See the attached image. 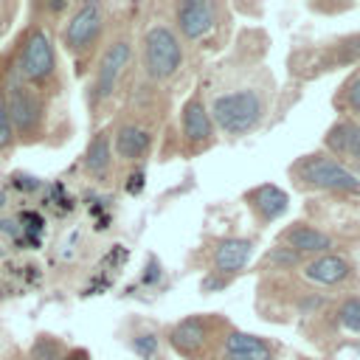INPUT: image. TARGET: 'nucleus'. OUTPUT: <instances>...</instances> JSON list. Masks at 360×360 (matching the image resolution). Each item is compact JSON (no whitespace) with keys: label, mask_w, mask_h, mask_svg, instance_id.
Listing matches in <instances>:
<instances>
[{"label":"nucleus","mask_w":360,"mask_h":360,"mask_svg":"<svg viewBox=\"0 0 360 360\" xmlns=\"http://www.w3.org/2000/svg\"><path fill=\"white\" fill-rule=\"evenodd\" d=\"M65 352H68L65 343L53 335H39L31 343V360H59Z\"/></svg>","instance_id":"obj_22"},{"label":"nucleus","mask_w":360,"mask_h":360,"mask_svg":"<svg viewBox=\"0 0 360 360\" xmlns=\"http://www.w3.org/2000/svg\"><path fill=\"white\" fill-rule=\"evenodd\" d=\"M219 360H276V346L267 338L228 329Z\"/></svg>","instance_id":"obj_14"},{"label":"nucleus","mask_w":360,"mask_h":360,"mask_svg":"<svg viewBox=\"0 0 360 360\" xmlns=\"http://www.w3.org/2000/svg\"><path fill=\"white\" fill-rule=\"evenodd\" d=\"M124 188H127L129 194H138V191L143 188V169H135V172L129 174V183H127Z\"/></svg>","instance_id":"obj_28"},{"label":"nucleus","mask_w":360,"mask_h":360,"mask_svg":"<svg viewBox=\"0 0 360 360\" xmlns=\"http://www.w3.org/2000/svg\"><path fill=\"white\" fill-rule=\"evenodd\" d=\"M278 245H284L287 250L298 253L301 259H312V256H323L332 253V236L309 222H292L278 233Z\"/></svg>","instance_id":"obj_13"},{"label":"nucleus","mask_w":360,"mask_h":360,"mask_svg":"<svg viewBox=\"0 0 360 360\" xmlns=\"http://www.w3.org/2000/svg\"><path fill=\"white\" fill-rule=\"evenodd\" d=\"M132 349L141 354V357H152L155 354V349H158V338L155 335H138V338H132Z\"/></svg>","instance_id":"obj_25"},{"label":"nucleus","mask_w":360,"mask_h":360,"mask_svg":"<svg viewBox=\"0 0 360 360\" xmlns=\"http://www.w3.org/2000/svg\"><path fill=\"white\" fill-rule=\"evenodd\" d=\"M17 146V138H14V129H11V121H8V107H6V79L0 82V155L11 152Z\"/></svg>","instance_id":"obj_23"},{"label":"nucleus","mask_w":360,"mask_h":360,"mask_svg":"<svg viewBox=\"0 0 360 360\" xmlns=\"http://www.w3.org/2000/svg\"><path fill=\"white\" fill-rule=\"evenodd\" d=\"M14 73L39 90L48 101L62 90V73H59V56L53 51V39L48 37L42 22H28L25 31L17 39L14 51Z\"/></svg>","instance_id":"obj_1"},{"label":"nucleus","mask_w":360,"mask_h":360,"mask_svg":"<svg viewBox=\"0 0 360 360\" xmlns=\"http://www.w3.org/2000/svg\"><path fill=\"white\" fill-rule=\"evenodd\" d=\"M287 177L298 191H335V194H360V177L338 163L323 149L301 155L290 163Z\"/></svg>","instance_id":"obj_7"},{"label":"nucleus","mask_w":360,"mask_h":360,"mask_svg":"<svg viewBox=\"0 0 360 360\" xmlns=\"http://www.w3.org/2000/svg\"><path fill=\"white\" fill-rule=\"evenodd\" d=\"M59 360H90V354H87L84 349H68Z\"/></svg>","instance_id":"obj_30"},{"label":"nucleus","mask_w":360,"mask_h":360,"mask_svg":"<svg viewBox=\"0 0 360 360\" xmlns=\"http://www.w3.org/2000/svg\"><path fill=\"white\" fill-rule=\"evenodd\" d=\"M253 256V242L250 239H239V236H228V239H219L217 248H214V256H211V264L217 273L222 276H233L239 273Z\"/></svg>","instance_id":"obj_18"},{"label":"nucleus","mask_w":360,"mask_h":360,"mask_svg":"<svg viewBox=\"0 0 360 360\" xmlns=\"http://www.w3.org/2000/svg\"><path fill=\"white\" fill-rule=\"evenodd\" d=\"M132 51H135L132 34L124 25H118L112 31V37L107 39L104 51L98 53L96 65H93L96 70H93V79L87 84L90 112H101L104 104L115 96V90H118V84H121V79H124V73H127V68L132 62Z\"/></svg>","instance_id":"obj_6"},{"label":"nucleus","mask_w":360,"mask_h":360,"mask_svg":"<svg viewBox=\"0 0 360 360\" xmlns=\"http://www.w3.org/2000/svg\"><path fill=\"white\" fill-rule=\"evenodd\" d=\"M228 278H231V276H222V273L211 270V273L202 278V284H200V287H202V292H211V290H222V287L228 284Z\"/></svg>","instance_id":"obj_26"},{"label":"nucleus","mask_w":360,"mask_h":360,"mask_svg":"<svg viewBox=\"0 0 360 360\" xmlns=\"http://www.w3.org/2000/svg\"><path fill=\"white\" fill-rule=\"evenodd\" d=\"M354 174H357V177H360V166H357V172H354Z\"/></svg>","instance_id":"obj_32"},{"label":"nucleus","mask_w":360,"mask_h":360,"mask_svg":"<svg viewBox=\"0 0 360 360\" xmlns=\"http://www.w3.org/2000/svg\"><path fill=\"white\" fill-rule=\"evenodd\" d=\"M82 166H84V172H87L90 180L110 183V174H112V141H110V129H98L90 138Z\"/></svg>","instance_id":"obj_17"},{"label":"nucleus","mask_w":360,"mask_h":360,"mask_svg":"<svg viewBox=\"0 0 360 360\" xmlns=\"http://www.w3.org/2000/svg\"><path fill=\"white\" fill-rule=\"evenodd\" d=\"M312 56L318 59V62H315L318 70H338V68L354 65V62L360 59V34L340 37V39H335L332 45H323V48L312 51Z\"/></svg>","instance_id":"obj_19"},{"label":"nucleus","mask_w":360,"mask_h":360,"mask_svg":"<svg viewBox=\"0 0 360 360\" xmlns=\"http://www.w3.org/2000/svg\"><path fill=\"white\" fill-rule=\"evenodd\" d=\"M301 276L315 284H323V287H338L354 276V264L338 253H323V256L307 259L301 264Z\"/></svg>","instance_id":"obj_15"},{"label":"nucleus","mask_w":360,"mask_h":360,"mask_svg":"<svg viewBox=\"0 0 360 360\" xmlns=\"http://www.w3.org/2000/svg\"><path fill=\"white\" fill-rule=\"evenodd\" d=\"M0 256H3V248H0Z\"/></svg>","instance_id":"obj_33"},{"label":"nucleus","mask_w":360,"mask_h":360,"mask_svg":"<svg viewBox=\"0 0 360 360\" xmlns=\"http://www.w3.org/2000/svg\"><path fill=\"white\" fill-rule=\"evenodd\" d=\"M6 107L17 143H39L48 132V98L25 84L14 70L6 76Z\"/></svg>","instance_id":"obj_8"},{"label":"nucleus","mask_w":360,"mask_h":360,"mask_svg":"<svg viewBox=\"0 0 360 360\" xmlns=\"http://www.w3.org/2000/svg\"><path fill=\"white\" fill-rule=\"evenodd\" d=\"M332 107L340 112V118H354L360 121V68L354 73H349V79H343V84L338 87Z\"/></svg>","instance_id":"obj_20"},{"label":"nucleus","mask_w":360,"mask_h":360,"mask_svg":"<svg viewBox=\"0 0 360 360\" xmlns=\"http://www.w3.org/2000/svg\"><path fill=\"white\" fill-rule=\"evenodd\" d=\"M14 186L22 188V191H31V188L39 186V180H37V177H14Z\"/></svg>","instance_id":"obj_29"},{"label":"nucleus","mask_w":360,"mask_h":360,"mask_svg":"<svg viewBox=\"0 0 360 360\" xmlns=\"http://www.w3.org/2000/svg\"><path fill=\"white\" fill-rule=\"evenodd\" d=\"M110 141H112V155L121 163H143L152 155L155 132L132 118H118L115 127L110 129Z\"/></svg>","instance_id":"obj_11"},{"label":"nucleus","mask_w":360,"mask_h":360,"mask_svg":"<svg viewBox=\"0 0 360 360\" xmlns=\"http://www.w3.org/2000/svg\"><path fill=\"white\" fill-rule=\"evenodd\" d=\"M180 135H183V149L191 155H200L214 146V121L202 87H197L180 110Z\"/></svg>","instance_id":"obj_10"},{"label":"nucleus","mask_w":360,"mask_h":360,"mask_svg":"<svg viewBox=\"0 0 360 360\" xmlns=\"http://www.w3.org/2000/svg\"><path fill=\"white\" fill-rule=\"evenodd\" d=\"M217 326H225V321L219 315H208L205 312V315L183 318L180 323H174L169 329V343L186 360H217L219 340L211 338Z\"/></svg>","instance_id":"obj_9"},{"label":"nucleus","mask_w":360,"mask_h":360,"mask_svg":"<svg viewBox=\"0 0 360 360\" xmlns=\"http://www.w3.org/2000/svg\"><path fill=\"white\" fill-rule=\"evenodd\" d=\"M3 202H6V194H3V191H0V208H3Z\"/></svg>","instance_id":"obj_31"},{"label":"nucleus","mask_w":360,"mask_h":360,"mask_svg":"<svg viewBox=\"0 0 360 360\" xmlns=\"http://www.w3.org/2000/svg\"><path fill=\"white\" fill-rule=\"evenodd\" d=\"M107 31V6L104 3H82L73 6L62 25V48L76 62V73L84 76L90 65L98 59V45Z\"/></svg>","instance_id":"obj_5"},{"label":"nucleus","mask_w":360,"mask_h":360,"mask_svg":"<svg viewBox=\"0 0 360 360\" xmlns=\"http://www.w3.org/2000/svg\"><path fill=\"white\" fill-rule=\"evenodd\" d=\"M143 284H155L158 278H160V264H158V259L155 256H149V264L143 267Z\"/></svg>","instance_id":"obj_27"},{"label":"nucleus","mask_w":360,"mask_h":360,"mask_svg":"<svg viewBox=\"0 0 360 360\" xmlns=\"http://www.w3.org/2000/svg\"><path fill=\"white\" fill-rule=\"evenodd\" d=\"M323 152L332 155L338 163H343L349 172H357V166H360V121L338 118L323 132Z\"/></svg>","instance_id":"obj_12"},{"label":"nucleus","mask_w":360,"mask_h":360,"mask_svg":"<svg viewBox=\"0 0 360 360\" xmlns=\"http://www.w3.org/2000/svg\"><path fill=\"white\" fill-rule=\"evenodd\" d=\"M228 6L217 0H180L172 6V25L183 45L219 51L228 37Z\"/></svg>","instance_id":"obj_4"},{"label":"nucleus","mask_w":360,"mask_h":360,"mask_svg":"<svg viewBox=\"0 0 360 360\" xmlns=\"http://www.w3.org/2000/svg\"><path fill=\"white\" fill-rule=\"evenodd\" d=\"M267 107H270V93L262 90L259 84H245V87H231L217 93L208 104V112L214 127L222 135L242 138L264 121Z\"/></svg>","instance_id":"obj_3"},{"label":"nucleus","mask_w":360,"mask_h":360,"mask_svg":"<svg viewBox=\"0 0 360 360\" xmlns=\"http://www.w3.org/2000/svg\"><path fill=\"white\" fill-rule=\"evenodd\" d=\"M138 59H141V73L149 84H166L177 79L186 62V51H183V39L177 37L169 20L158 17L141 31Z\"/></svg>","instance_id":"obj_2"},{"label":"nucleus","mask_w":360,"mask_h":360,"mask_svg":"<svg viewBox=\"0 0 360 360\" xmlns=\"http://www.w3.org/2000/svg\"><path fill=\"white\" fill-rule=\"evenodd\" d=\"M245 202L250 205V211H253V217L259 219V225H270V222H276V219L287 211L290 197H287V191H281L278 186L262 183V186H256V188H250V191L245 194Z\"/></svg>","instance_id":"obj_16"},{"label":"nucleus","mask_w":360,"mask_h":360,"mask_svg":"<svg viewBox=\"0 0 360 360\" xmlns=\"http://www.w3.org/2000/svg\"><path fill=\"white\" fill-rule=\"evenodd\" d=\"M335 321H338V326H340L343 332L360 335V298L354 295V298L340 301L338 309H335Z\"/></svg>","instance_id":"obj_21"},{"label":"nucleus","mask_w":360,"mask_h":360,"mask_svg":"<svg viewBox=\"0 0 360 360\" xmlns=\"http://www.w3.org/2000/svg\"><path fill=\"white\" fill-rule=\"evenodd\" d=\"M264 262L270 264V270H292V267H301L307 259H301L298 253L287 250L284 245H276V248H270V253H267Z\"/></svg>","instance_id":"obj_24"}]
</instances>
